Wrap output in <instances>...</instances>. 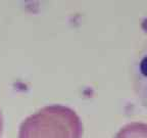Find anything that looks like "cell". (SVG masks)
I'll list each match as a JSON object with an SVG mask.
<instances>
[{"mask_svg":"<svg viewBox=\"0 0 147 138\" xmlns=\"http://www.w3.org/2000/svg\"><path fill=\"white\" fill-rule=\"evenodd\" d=\"M83 123L67 106H46L27 117L20 126L18 138H82Z\"/></svg>","mask_w":147,"mask_h":138,"instance_id":"obj_1","label":"cell"},{"mask_svg":"<svg viewBox=\"0 0 147 138\" xmlns=\"http://www.w3.org/2000/svg\"><path fill=\"white\" fill-rule=\"evenodd\" d=\"M132 78L136 95L141 104L147 108V43L134 60Z\"/></svg>","mask_w":147,"mask_h":138,"instance_id":"obj_2","label":"cell"},{"mask_svg":"<svg viewBox=\"0 0 147 138\" xmlns=\"http://www.w3.org/2000/svg\"><path fill=\"white\" fill-rule=\"evenodd\" d=\"M115 138H147V124L131 122L119 129Z\"/></svg>","mask_w":147,"mask_h":138,"instance_id":"obj_3","label":"cell"},{"mask_svg":"<svg viewBox=\"0 0 147 138\" xmlns=\"http://www.w3.org/2000/svg\"><path fill=\"white\" fill-rule=\"evenodd\" d=\"M2 130H3V116L1 110H0V136L2 134Z\"/></svg>","mask_w":147,"mask_h":138,"instance_id":"obj_4","label":"cell"}]
</instances>
